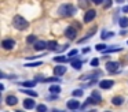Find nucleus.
<instances>
[{
	"label": "nucleus",
	"instance_id": "1",
	"mask_svg": "<svg viewBox=\"0 0 128 112\" xmlns=\"http://www.w3.org/2000/svg\"><path fill=\"white\" fill-rule=\"evenodd\" d=\"M12 25L17 30H26L29 27V23L25 18H22L21 15H15L14 16V21H12Z\"/></svg>",
	"mask_w": 128,
	"mask_h": 112
},
{
	"label": "nucleus",
	"instance_id": "2",
	"mask_svg": "<svg viewBox=\"0 0 128 112\" xmlns=\"http://www.w3.org/2000/svg\"><path fill=\"white\" fill-rule=\"evenodd\" d=\"M74 12H76V8L73 7L72 4H64V5H61L59 10H58V14L61 16H72Z\"/></svg>",
	"mask_w": 128,
	"mask_h": 112
},
{
	"label": "nucleus",
	"instance_id": "3",
	"mask_svg": "<svg viewBox=\"0 0 128 112\" xmlns=\"http://www.w3.org/2000/svg\"><path fill=\"white\" fill-rule=\"evenodd\" d=\"M65 36H66L69 40H74L76 36H77V30H76V27L74 26L66 27V30H65Z\"/></svg>",
	"mask_w": 128,
	"mask_h": 112
},
{
	"label": "nucleus",
	"instance_id": "4",
	"mask_svg": "<svg viewBox=\"0 0 128 112\" xmlns=\"http://www.w3.org/2000/svg\"><path fill=\"white\" fill-rule=\"evenodd\" d=\"M95 16H96V11H95V10H88L86 12V15H84V22L88 23V22H91Z\"/></svg>",
	"mask_w": 128,
	"mask_h": 112
},
{
	"label": "nucleus",
	"instance_id": "5",
	"mask_svg": "<svg viewBox=\"0 0 128 112\" xmlns=\"http://www.w3.org/2000/svg\"><path fill=\"white\" fill-rule=\"evenodd\" d=\"M118 67H120V64L117 62H108L106 63V68H108L109 73H116Z\"/></svg>",
	"mask_w": 128,
	"mask_h": 112
},
{
	"label": "nucleus",
	"instance_id": "6",
	"mask_svg": "<svg viewBox=\"0 0 128 112\" xmlns=\"http://www.w3.org/2000/svg\"><path fill=\"white\" fill-rule=\"evenodd\" d=\"M15 45V41L11 40V38H6V40H3V42H2V46H3L4 49H12Z\"/></svg>",
	"mask_w": 128,
	"mask_h": 112
},
{
	"label": "nucleus",
	"instance_id": "7",
	"mask_svg": "<svg viewBox=\"0 0 128 112\" xmlns=\"http://www.w3.org/2000/svg\"><path fill=\"white\" fill-rule=\"evenodd\" d=\"M113 85H114V82L112 81V79H103V81L99 82V87H100V89H110Z\"/></svg>",
	"mask_w": 128,
	"mask_h": 112
},
{
	"label": "nucleus",
	"instance_id": "8",
	"mask_svg": "<svg viewBox=\"0 0 128 112\" xmlns=\"http://www.w3.org/2000/svg\"><path fill=\"white\" fill-rule=\"evenodd\" d=\"M24 107L26 109H33L36 107V103L33 101V98H26V100H24Z\"/></svg>",
	"mask_w": 128,
	"mask_h": 112
},
{
	"label": "nucleus",
	"instance_id": "9",
	"mask_svg": "<svg viewBox=\"0 0 128 112\" xmlns=\"http://www.w3.org/2000/svg\"><path fill=\"white\" fill-rule=\"evenodd\" d=\"M44 48H47V42H46V41L40 40V41H36V42H34V49H36V51H43Z\"/></svg>",
	"mask_w": 128,
	"mask_h": 112
},
{
	"label": "nucleus",
	"instance_id": "10",
	"mask_svg": "<svg viewBox=\"0 0 128 112\" xmlns=\"http://www.w3.org/2000/svg\"><path fill=\"white\" fill-rule=\"evenodd\" d=\"M65 73H66V67L65 66H55V68H54V74L55 75H64Z\"/></svg>",
	"mask_w": 128,
	"mask_h": 112
},
{
	"label": "nucleus",
	"instance_id": "11",
	"mask_svg": "<svg viewBox=\"0 0 128 112\" xmlns=\"http://www.w3.org/2000/svg\"><path fill=\"white\" fill-rule=\"evenodd\" d=\"M66 105H68V108H69V109H77L78 107H80V103H78L77 100H69Z\"/></svg>",
	"mask_w": 128,
	"mask_h": 112
},
{
	"label": "nucleus",
	"instance_id": "12",
	"mask_svg": "<svg viewBox=\"0 0 128 112\" xmlns=\"http://www.w3.org/2000/svg\"><path fill=\"white\" fill-rule=\"evenodd\" d=\"M6 103H7V105H15V104L18 103V98L15 97V96H8V97L6 98Z\"/></svg>",
	"mask_w": 128,
	"mask_h": 112
},
{
	"label": "nucleus",
	"instance_id": "13",
	"mask_svg": "<svg viewBox=\"0 0 128 112\" xmlns=\"http://www.w3.org/2000/svg\"><path fill=\"white\" fill-rule=\"evenodd\" d=\"M112 103H113V105H121L124 103V98L120 97V96H116V97L112 98Z\"/></svg>",
	"mask_w": 128,
	"mask_h": 112
},
{
	"label": "nucleus",
	"instance_id": "14",
	"mask_svg": "<svg viewBox=\"0 0 128 112\" xmlns=\"http://www.w3.org/2000/svg\"><path fill=\"white\" fill-rule=\"evenodd\" d=\"M70 63H72V67L76 68V70H80L81 64H83V62H81V60H70Z\"/></svg>",
	"mask_w": 128,
	"mask_h": 112
},
{
	"label": "nucleus",
	"instance_id": "15",
	"mask_svg": "<svg viewBox=\"0 0 128 112\" xmlns=\"http://www.w3.org/2000/svg\"><path fill=\"white\" fill-rule=\"evenodd\" d=\"M100 71H95V73H92V74H86V75H83L80 79H86V78H95V76H99L100 75Z\"/></svg>",
	"mask_w": 128,
	"mask_h": 112
},
{
	"label": "nucleus",
	"instance_id": "16",
	"mask_svg": "<svg viewBox=\"0 0 128 112\" xmlns=\"http://www.w3.org/2000/svg\"><path fill=\"white\" fill-rule=\"evenodd\" d=\"M54 60L55 62H58V63H66V62H69V60H72V59H69V57H66V56H56V57H54Z\"/></svg>",
	"mask_w": 128,
	"mask_h": 112
},
{
	"label": "nucleus",
	"instance_id": "17",
	"mask_svg": "<svg viewBox=\"0 0 128 112\" xmlns=\"http://www.w3.org/2000/svg\"><path fill=\"white\" fill-rule=\"evenodd\" d=\"M118 25H120V27H122V29H125V27H128V18H121L118 21Z\"/></svg>",
	"mask_w": 128,
	"mask_h": 112
},
{
	"label": "nucleus",
	"instance_id": "18",
	"mask_svg": "<svg viewBox=\"0 0 128 112\" xmlns=\"http://www.w3.org/2000/svg\"><path fill=\"white\" fill-rule=\"evenodd\" d=\"M59 92H61V87H59L58 85H52V86H50V93H52V94H58Z\"/></svg>",
	"mask_w": 128,
	"mask_h": 112
},
{
	"label": "nucleus",
	"instance_id": "19",
	"mask_svg": "<svg viewBox=\"0 0 128 112\" xmlns=\"http://www.w3.org/2000/svg\"><path fill=\"white\" fill-rule=\"evenodd\" d=\"M56 46H58L56 41H48V42H47V48H48V49H51V51H55Z\"/></svg>",
	"mask_w": 128,
	"mask_h": 112
},
{
	"label": "nucleus",
	"instance_id": "20",
	"mask_svg": "<svg viewBox=\"0 0 128 112\" xmlns=\"http://www.w3.org/2000/svg\"><path fill=\"white\" fill-rule=\"evenodd\" d=\"M21 92L26 93V94L32 96V97H37V93L34 92V90H32V89H22V90H21Z\"/></svg>",
	"mask_w": 128,
	"mask_h": 112
},
{
	"label": "nucleus",
	"instance_id": "21",
	"mask_svg": "<svg viewBox=\"0 0 128 112\" xmlns=\"http://www.w3.org/2000/svg\"><path fill=\"white\" fill-rule=\"evenodd\" d=\"M92 97H94L95 100L98 101V103H100V100H102V97H100L99 92H96V90H92Z\"/></svg>",
	"mask_w": 128,
	"mask_h": 112
},
{
	"label": "nucleus",
	"instance_id": "22",
	"mask_svg": "<svg viewBox=\"0 0 128 112\" xmlns=\"http://www.w3.org/2000/svg\"><path fill=\"white\" fill-rule=\"evenodd\" d=\"M42 82H61V79L55 78V76H51V78H46V79H40Z\"/></svg>",
	"mask_w": 128,
	"mask_h": 112
},
{
	"label": "nucleus",
	"instance_id": "23",
	"mask_svg": "<svg viewBox=\"0 0 128 112\" xmlns=\"http://www.w3.org/2000/svg\"><path fill=\"white\" fill-rule=\"evenodd\" d=\"M34 85H36V82H34V81H28V82H22V86H24V87H33Z\"/></svg>",
	"mask_w": 128,
	"mask_h": 112
},
{
	"label": "nucleus",
	"instance_id": "24",
	"mask_svg": "<svg viewBox=\"0 0 128 112\" xmlns=\"http://www.w3.org/2000/svg\"><path fill=\"white\" fill-rule=\"evenodd\" d=\"M36 36H33V34H30V36H28V38H26V42H29V44H32V42H36Z\"/></svg>",
	"mask_w": 128,
	"mask_h": 112
},
{
	"label": "nucleus",
	"instance_id": "25",
	"mask_svg": "<svg viewBox=\"0 0 128 112\" xmlns=\"http://www.w3.org/2000/svg\"><path fill=\"white\" fill-rule=\"evenodd\" d=\"M74 97H81L83 96V90H80V89H76V90H73V93H72Z\"/></svg>",
	"mask_w": 128,
	"mask_h": 112
},
{
	"label": "nucleus",
	"instance_id": "26",
	"mask_svg": "<svg viewBox=\"0 0 128 112\" xmlns=\"http://www.w3.org/2000/svg\"><path fill=\"white\" fill-rule=\"evenodd\" d=\"M26 67H36V66H42V62H33V63H26Z\"/></svg>",
	"mask_w": 128,
	"mask_h": 112
},
{
	"label": "nucleus",
	"instance_id": "27",
	"mask_svg": "<svg viewBox=\"0 0 128 112\" xmlns=\"http://www.w3.org/2000/svg\"><path fill=\"white\" fill-rule=\"evenodd\" d=\"M95 49H96V51H105L106 45H105V44H98V45L95 46Z\"/></svg>",
	"mask_w": 128,
	"mask_h": 112
},
{
	"label": "nucleus",
	"instance_id": "28",
	"mask_svg": "<svg viewBox=\"0 0 128 112\" xmlns=\"http://www.w3.org/2000/svg\"><path fill=\"white\" fill-rule=\"evenodd\" d=\"M37 111H40V112H43V111H47V107L44 105V104H40V105H37Z\"/></svg>",
	"mask_w": 128,
	"mask_h": 112
},
{
	"label": "nucleus",
	"instance_id": "29",
	"mask_svg": "<svg viewBox=\"0 0 128 112\" xmlns=\"http://www.w3.org/2000/svg\"><path fill=\"white\" fill-rule=\"evenodd\" d=\"M109 36H110V37H112V36H113V33H112V32H110V33H106V32H103V33H102V36H100V37H102L103 40H105V38H108Z\"/></svg>",
	"mask_w": 128,
	"mask_h": 112
},
{
	"label": "nucleus",
	"instance_id": "30",
	"mask_svg": "<svg viewBox=\"0 0 128 112\" xmlns=\"http://www.w3.org/2000/svg\"><path fill=\"white\" fill-rule=\"evenodd\" d=\"M98 64H99V60H98V59H92L91 60V66H92V67H96Z\"/></svg>",
	"mask_w": 128,
	"mask_h": 112
},
{
	"label": "nucleus",
	"instance_id": "31",
	"mask_svg": "<svg viewBox=\"0 0 128 112\" xmlns=\"http://www.w3.org/2000/svg\"><path fill=\"white\" fill-rule=\"evenodd\" d=\"M74 55H77V49H72V51L69 52V57L70 56H74Z\"/></svg>",
	"mask_w": 128,
	"mask_h": 112
},
{
	"label": "nucleus",
	"instance_id": "32",
	"mask_svg": "<svg viewBox=\"0 0 128 112\" xmlns=\"http://www.w3.org/2000/svg\"><path fill=\"white\" fill-rule=\"evenodd\" d=\"M91 1L94 3V4H98V5H99V4H102V3H103V0H91Z\"/></svg>",
	"mask_w": 128,
	"mask_h": 112
},
{
	"label": "nucleus",
	"instance_id": "33",
	"mask_svg": "<svg viewBox=\"0 0 128 112\" xmlns=\"http://www.w3.org/2000/svg\"><path fill=\"white\" fill-rule=\"evenodd\" d=\"M87 52H90V48H84L83 49V53H87Z\"/></svg>",
	"mask_w": 128,
	"mask_h": 112
},
{
	"label": "nucleus",
	"instance_id": "34",
	"mask_svg": "<svg viewBox=\"0 0 128 112\" xmlns=\"http://www.w3.org/2000/svg\"><path fill=\"white\" fill-rule=\"evenodd\" d=\"M122 11H124V12H128V5H125V7L122 8Z\"/></svg>",
	"mask_w": 128,
	"mask_h": 112
},
{
	"label": "nucleus",
	"instance_id": "35",
	"mask_svg": "<svg viewBox=\"0 0 128 112\" xmlns=\"http://www.w3.org/2000/svg\"><path fill=\"white\" fill-rule=\"evenodd\" d=\"M117 1H118V3H122V1H124V0H117Z\"/></svg>",
	"mask_w": 128,
	"mask_h": 112
},
{
	"label": "nucleus",
	"instance_id": "36",
	"mask_svg": "<svg viewBox=\"0 0 128 112\" xmlns=\"http://www.w3.org/2000/svg\"><path fill=\"white\" fill-rule=\"evenodd\" d=\"M127 44H128V42H127Z\"/></svg>",
	"mask_w": 128,
	"mask_h": 112
}]
</instances>
